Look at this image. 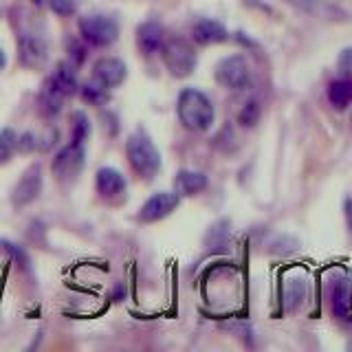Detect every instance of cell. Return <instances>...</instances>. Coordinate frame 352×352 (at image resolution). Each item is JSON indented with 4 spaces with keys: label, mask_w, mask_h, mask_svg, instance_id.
I'll list each match as a JSON object with an SVG mask.
<instances>
[{
    "label": "cell",
    "mask_w": 352,
    "mask_h": 352,
    "mask_svg": "<svg viewBox=\"0 0 352 352\" xmlns=\"http://www.w3.org/2000/svg\"><path fill=\"white\" fill-rule=\"evenodd\" d=\"M181 124L192 132H207L214 124V106L198 88H185L176 106Z\"/></svg>",
    "instance_id": "6da1fadb"
},
{
    "label": "cell",
    "mask_w": 352,
    "mask_h": 352,
    "mask_svg": "<svg viewBox=\"0 0 352 352\" xmlns=\"http://www.w3.org/2000/svg\"><path fill=\"white\" fill-rule=\"evenodd\" d=\"M126 154H128L132 170H135L141 179H154V176H157L161 168V154L146 132H135V135L128 139Z\"/></svg>",
    "instance_id": "7a4b0ae2"
},
{
    "label": "cell",
    "mask_w": 352,
    "mask_h": 352,
    "mask_svg": "<svg viewBox=\"0 0 352 352\" xmlns=\"http://www.w3.org/2000/svg\"><path fill=\"white\" fill-rule=\"evenodd\" d=\"M163 64L174 77H187L196 66V51L185 40H170L161 47Z\"/></svg>",
    "instance_id": "3957f363"
},
{
    "label": "cell",
    "mask_w": 352,
    "mask_h": 352,
    "mask_svg": "<svg viewBox=\"0 0 352 352\" xmlns=\"http://www.w3.org/2000/svg\"><path fill=\"white\" fill-rule=\"evenodd\" d=\"M216 82L231 91H242L251 84L249 64L240 55H229V58L220 60L216 66Z\"/></svg>",
    "instance_id": "277c9868"
},
{
    "label": "cell",
    "mask_w": 352,
    "mask_h": 352,
    "mask_svg": "<svg viewBox=\"0 0 352 352\" xmlns=\"http://www.w3.org/2000/svg\"><path fill=\"white\" fill-rule=\"evenodd\" d=\"M80 33L93 47H110L119 36V27L106 16H86L80 20Z\"/></svg>",
    "instance_id": "5b68a950"
},
{
    "label": "cell",
    "mask_w": 352,
    "mask_h": 352,
    "mask_svg": "<svg viewBox=\"0 0 352 352\" xmlns=\"http://www.w3.org/2000/svg\"><path fill=\"white\" fill-rule=\"evenodd\" d=\"M53 174L60 181H73L77 179V174L84 170V150L82 146H66L58 152V157L53 159Z\"/></svg>",
    "instance_id": "8992f818"
},
{
    "label": "cell",
    "mask_w": 352,
    "mask_h": 352,
    "mask_svg": "<svg viewBox=\"0 0 352 352\" xmlns=\"http://www.w3.org/2000/svg\"><path fill=\"white\" fill-rule=\"evenodd\" d=\"M42 192V168L40 165H31V168L20 176L18 185L11 192V203L16 207H25L33 203Z\"/></svg>",
    "instance_id": "52a82bcc"
},
{
    "label": "cell",
    "mask_w": 352,
    "mask_h": 352,
    "mask_svg": "<svg viewBox=\"0 0 352 352\" xmlns=\"http://www.w3.org/2000/svg\"><path fill=\"white\" fill-rule=\"evenodd\" d=\"M179 194L176 192H157L152 194L146 203H143L141 212H139V218L143 223H157V220L170 216L176 207H179Z\"/></svg>",
    "instance_id": "ba28073f"
},
{
    "label": "cell",
    "mask_w": 352,
    "mask_h": 352,
    "mask_svg": "<svg viewBox=\"0 0 352 352\" xmlns=\"http://www.w3.org/2000/svg\"><path fill=\"white\" fill-rule=\"evenodd\" d=\"M330 304L339 319H352V280L348 275H339L330 284Z\"/></svg>",
    "instance_id": "9c48e42d"
},
{
    "label": "cell",
    "mask_w": 352,
    "mask_h": 352,
    "mask_svg": "<svg viewBox=\"0 0 352 352\" xmlns=\"http://www.w3.org/2000/svg\"><path fill=\"white\" fill-rule=\"evenodd\" d=\"M18 55H20V62L29 66V69H40V66L47 62V44L44 40H40L38 36H20V42H18Z\"/></svg>",
    "instance_id": "30bf717a"
},
{
    "label": "cell",
    "mask_w": 352,
    "mask_h": 352,
    "mask_svg": "<svg viewBox=\"0 0 352 352\" xmlns=\"http://www.w3.org/2000/svg\"><path fill=\"white\" fill-rule=\"evenodd\" d=\"M128 75L126 64L117 58H102L95 64V80L99 84H104L106 88H115L119 84H124Z\"/></svg>",
    "instance_id": "8fae6325"
},
{
    "label": "cell",
    "mask_w": 352,
    "mask_h": 352,
    "mask_svg": "<svg viewBox=\"0 0 352 352\" xmlns=\"http://www.w3.org/2000/svg\"><path fill=\"white\" fill-rule=\"evenodd\" d=\"M95 187H97V192L102 194L104 198H115L119 194H124L126 181H124V176H121L119 170H115V168H102V170L97 172Z\"/></svg>",
    "instance_id": "7c38bea8"
},
{
    "label": "cell",
    "mask_w": 352,
    "mask_h": 352,
    "mask_svg": "<svg viewBox=\"0 0 352 352\" xmlns=\"http://www.w3.org/2000/svg\"><path fill=\"white\" fill-rule=\"evenodd\" d=\"M137 44L146 55L159 53L163 47V27L159 22H143L137 31Z\"/></svg>",
    "instance_id": "4fadbf2b"
},
{
    "label": "cell",
    "mask_w": 352,
    "mask_h": 352,
    "mask_svg": "<svg viewBox=\"0 0 352 352\" xmlns=\"http://www.w3.org/2000/svg\"><path fill=\"white\" fill-rule=\"evenodd\" d=\"M192 36L198 44L203 47H209V44H220L227 40V29L220 25L216 20H201L198 25L194 27Z\"/></svg>",
    "instance_id": "5bb4252c"
},
{
    "label": "cell",
    "mask_w": 352,
    "mask_h": 352,
    "mask_svg": "<svg viewBox=\"0 0 352 352\" xmlns=\"http://www.w3.org/2000/svg\"><path fill=\"white\" fill-rule=\"evenodd\" d=\"M64 99H66V95L60 91L58 86H55V82L49 77V80L44 82V88H42V93H40V110L47 117L58 115L60 110H62Z\"/></svg>",
    "instance_id": "9a60e30c"
},
{
    "label": "cell",
    "mask_w": 352,
    "mask_h": 352,
    "mask_svg": "<svg viewBox=\"0 0 352 352\" xmlns=\"http://www.w3.org/2000/svg\"><path fill=\"white\" fill-rule=\"evenodd\" d=\"M207 187V176L201 172H192V170H183L176 176V194L183 196H194L198 192H203Z\"/></svg>",
    "instance_id": "2e32d148"
},
{
    "label": "cell",
    "mask_w": 352,
    "mask_h": 352,
    "mask_svg": "<svg viewBox=\"0 0 352 352\" xmlns=\"http://www.w3.org/2000/svg\"><path fill=\"white\" fill-rule=\"evenodd\" d=\"M328 102L333 104L337 110H344L352 104V80L344 77L328 86Z\"/></svg>",
    "instance_id": "e0dca14e"
},
{
    "label": "cell",
    "mask_w": 352,
    "mask_h": 352,
    "mask_svg": "<svg viewBox=\"0 0 352 352\" xmlns=\"http://www.w3.org/2000/svg\"><path fill=\"white\" fill-rule=\"evenodd\" d=\"M51 80L55 82V86H58L66 97H71L77 91V77H75V71L69 64H60L58 71L51 75Z\"/></svg>",
    "instance_id": "ac0fdd59"
},
{
    "label": "cell",
    "mask_w": 352,
    "mask_h": 352,
    "mask_svg": "<svg viewBox=\"0 0 352 352\" xmlns=\"http://www.w3.org/2000/svg\"><path fill=\"white\" fill-rule=\"evenodd\" d=\"M306 297V282L304 280H289L286 282V289H284V304L286 308H295L304 302Z\"/></svg>",
    "instance_id": "d6986e66"
},
{
    "label": "cell",
    "mask_w": 352,
    "mask_h": 352,
    "mask_svg": "<svg viewBox=\"0 0 352 352\" xmlns=\"http://www.w3.org/2000/svg\"><path fill=\"white\" fill-rule=\"evenodd\" d=\"M82 97H84V102L93 106H104L108 102V88L104 84H99L97 80L88 82L82 86Z\"/></svg>",
    "instance_id": "ffe728a7"
},
{
    "label": "cell",
    "mask_w": 352,
    "mask_h": 352,
    "mask_svg": "<svg viewBox=\"0 0 352 352\" xmlns=\"http://www.w3.org/2000/svg\"><path fill=\"white\" fill-rule=\"evenodd\" d=\"M18 150V135L11 128L0 130V163H7Z\"/></svg>",
    "instance_id": "44dd1931"
},
{
    "label": "cell",
    "mask_w": 352,
    "mask_h": 352,
    "mask_svg": "<svg viewBox=\"0 0 352 352\" xmlns=\"http://www.w3.org/2000/svg\"><path fill=\"white\" fill-rule=\"evenodd\" d=\"M88 130H91V124H88V119L84 113H75L73 115V137H71V143L75 146H82L84 139L88 137Z\"/></svg>",
    "instance_id": "7402d4cb"
},
{
    "label": "cell",
    "mask_w": 352,
    "mask_h": 352,
    "mask_svg": "<svg viewBox=\"0 0 352 352\" xmlns=\"http://www.w3.org/2000/svg\"><path fill=\"white\" fill-rule=\"evenodd\" d=\"M258 119H260V106H258V102L245 104V108H242L240 115H238V121H240L242 128H253V126L258 124Z\"/></svg>",
    "instance_id": "603a6c76"
},
{
    "label": "cell",
    "mask_w": 352,
    "mask_h": 352,
    "mask_svg": "<svg viewBox=\"0 0 352 352\" xmlns=\"http://www.w3.org/2000/svg\"><path fill=\"white\" fill-rule=\"evenodd\" d=\"M49 7L55 11L58 16H73L75 14V0H47Z\"/></svg>",
    "instance_id": "cb8c5ba5"
},
{
    "label": "cell",
    "mask_w": 352,
    "mask_h": 352,
    "mask_svg": "<svg viewBox=\"0 0 352 352\" xmlns=\"http://www.w3.org/2000/svg\"><path fill=\"white\" fill-rule=\"evenodd\" d=\"M337 66L344 77H348V80H352V49H346L341 51L339 60H337Z\"/></svg>",
    "instance_id": "d4e9b609"
},
{
    "label": "cell",
    "mask_w": 352,
    "mask_h": 352,
    "mask_svg": "<svg viewBox=\"0 0 352 352\" xmlns=\"http://www.w3.org/2000/svg\"><path fill=\"white\" fill-rule=\"evenodd\" d=\"M36 148V137L31 135V132H25L20 139H18V150H22V152H29V150H33Z\"/></svg>",
    "instance_id": "484cf974"
},
{
    "label": "cell",
    "mask_w": 352,
    "mask_h": 352,
    "mask_svg": "<svg viewBox=\"0 0 352 352\" xmlns=\"http://www.w3.org/2000/svg\"><path fill=\"white\" fill-rule=\"evenodd\" d=\"M344 214H346V223L352 231V198H346V203H344Z\"/></svg>",
    "instance_id": "4316f807"
},
{
    "label": "cell",
    "mask_w": 352,
    "mask_h": 352,
    "mask_svg": "<svg viewBox=\"0 0 352 352\" xmlns=\"http://www.w3.org/2000/svg\"><path fill=\"white\" fill-rule=\"evenodd\" d=\"M5 62H7V60H5V53L0 51V69H3V66H5Z\"/></svg>",
    "instance_id": "83f0119b"
},
{
    "label": "cell",
    "mask_w": 352,
    "mask_h": 352,
    "mask_svg": "<svg viewBox=\"0 0 352 352\" xmlns=\"http://www.w3.org/2000/svg\"><path fill=\"white\" fill-rule=\"evenodd\" d=\"M33 3H42V0H33Z\"/></svg>",
    "instance_id": "f1b7e54d"
}]
</instances>
